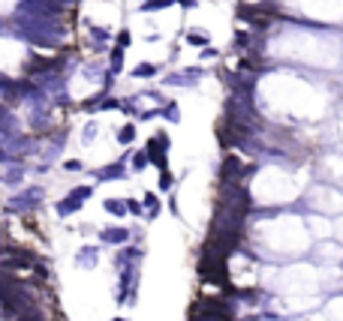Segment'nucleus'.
Masks as SVG:
<instances>
[{"label": "nucleus", "mask_w": 343, "mask_h": 321, "mask_svg": "<svg viewBox=\"0 0 343 321\" xmlns=\"http://www.w3.org/2000/svg\"><path fill=\"white\" fill-rule=\"evenodd\" d=\"M238 171H241V162L235 156H229V159L223 162V180L229 183V180H238Z\"/></svg>", "instance_id": "nucleus-3"}, {"label": "nucleus", "mask_w": 343, "mask_h": 321, "mask_svg": "<svg viewBox=\"0 0 343 321\" xmlns=\"http://www.w3.org/2000/svg\"><path fill=\"white\" fill-rule=\"evenodd\" d=\"M190 321H226V318L211 315V312H199V309H190Z\"/></svg>", "instance_id": "nucleus-4"}, {"label": "nucleus", "mask_w": 343, "mask_h": 321, "mask_svg": "<svg viewBox=\"0 0 343 321\" xmlns=\"http://www.w3.org/2000/svg\"><path fill=\"white\" fill-rule=\"evenodd\" d=\"M0 303H3L9 312H15V315L34 309V303L27 300V294L21 291V285L12 282V279H0Z\"/></svg>", "instance_id": "nucleus-1"}, {"label": "nucleus", "mask_w": 343, "mask_h": 321, "mask_svg": "<svg viewBox=\"0 0 343 321\" xmlns=\"http://www.w3.org/2000/svg\"><path fill=\"white\" fill-rule=\"evenodd\" d=\"M193 309H199V312H211V315H220V318H226V321H229V315H232L229 303H223V300H217V297H202V300H196V303H193Z\"/></svg>", "instance_id": "nucleus-2"}]
</instances>
